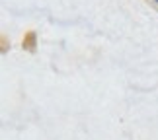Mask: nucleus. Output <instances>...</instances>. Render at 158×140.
Listing matches in <instances>:
<instances>
[]
</instances>
